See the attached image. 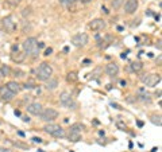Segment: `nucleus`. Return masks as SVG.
<instances>
[{
    "label": "nucleus",
    "instance_id": "obj_1",
    "mask_svg": "<svg viewBox=\"0 0 162 152\" xmlns=\"http://www.w3.org/2000/svg\"><path fill=\"white\" fill-rule=\"evenodd\" d=\"M23 50L24 54H28L31 57H37L38 55V41L35 38H27L23 43Z\"/></svg>",
    "mask_w": 162,
    "mask_h": 152
},
{
    "label": "nucleus",
    "instance_id": "obj_2",
    "mask_svg": "<svg viewBox=\"0 0 162 152\" xmlns=\"http://www.w3.org/2000/svg\"><path fill=\"white\" fill-rule=\"evenodd\" d=\"M51 74H53L51 66L49 64H46V62H43V64L39 65L38 70H37V78H38L39 81H46V79H49L51 77Z\"/></svg>",
    "mask_w": 162,
    "mask_h": 152
},
{
    "label": "nucleus",
    "instance_id": "obj_3",
    "mask_svg": "<svg viewBox=\"0 0 162 152\" xmlns=\"http://www.w3.org/2000/svg\"><path fill=\"white\" fill-rule=\"evenodd\" d=\"M2 27L3 30H5L7 33H14V31L16 30V22L15 19H14V16H5V18H3L2 20Z\"/></svg>",
    "mask_w": 162,
    "mask_h": 152
},
{
    "label": "nucleus",
    "instance_id": "obj_4",
    "mask_svg": "<svg viewBox=\"0 0 162 152\" xmlns=\"http://www.w3.org/2000/svg\"><path fill=\"white\" fill-rule=\"evenodd\" d=\"M39 117H40V120H43V121L50 123V121H53V120H56L57 117H58V112L54 110V109H51V108H46V109L42 110V113L39 114Z\"/></svg>",
    "mask_w": 162,
    "mask_h": 152
},
{
    "label": "nucleus",
    "instance_id": "obj_5",
    "mask_svg": "<svg viewBox=\"0 0 162 152\" xmlns=\"http://www.w3.org/2000/svg\"><path fill=\"white\" fill-rule=\"evenodd\" d=\"M141 79H142V82H143V84L147 85V86L154 88L157 84H160L161 76H160V74H146V76L142 77Z\"/></svg>",
    "mask_w": 162,
    "mask_h": 152
},
{
    "label": "nucleus",
    "instance_id": "obj_6",
    "mask_svg": "<svg viewBox=\"0 0 162 152\" xmlns=\"http://www.w3.org/2000/svg\"><path fill=\"white\" fill-rule=\"evenodd\" d=\"M60 102L63 107H68V108H72V109L76 108V104H74L73 98H72V94L69 93V92H62V93H61Z\"/></svg>",
    "mask_w": 162,
    "mask_h": 152
},
{
    "label": "nucleus",
    "instance_id": "obj_7",
    "mask_svg": "<svg viewBox=\"0 0 162 152\" xmlns=\"http://www.w3.org/2000/svg\"><path fill=\"white\" fill-rule=\"evenodd\" d=\"M89 38L85 33H81V34H76V35L72 38V43L76 47H84L86 43H88Z\"/></svg>",
    "mask_w": 162,
    "mask_h": 152
},
{
    "label": "nucleus",
    "instance_id": "obj_8",
    "mask_svg": "<svg viewBox=\"0 0 162 152\" xmlns=\"http://www.w3.org/2000/svg\"><path fill=\"white\" fill-rule=\"evenodd\" d=\"M43 110V107L39 104V102H31V104L27 105V112L34 116H39Z\"/></svg>",
    "mask_w": 162,
    "mask_h": 152
},
{
    "label": "nucleus",
    "instance_id": "obj_9",
    "mask_svg": "<svg viewBox=\"0 0 162 152\" xmlns=\"http://www.w3.org/2000/svg\"><path fill=\"white\" fill-rule=\"evenodd\" d=\"M138 10V0H127L124 4V11L126 14H134Z\"/></svg>",
    "mask_w": 162,
    "mask_h": 152
},
{
    "label": "nucleus",
    "instance_id": "obj_10",
    "mask_svg": "<svg viewBox=\"0 0 162 152\" xmlns=\"http://www.w3.org/2000/svg\"><path fill=\"white\" fill-rule=\"evenodd\" d=\"M89 28H91L92 31H100V30H103V28H105V22H104L103 19H95V20H92L89 23Z\"/></svg>",
    "mask_w": 162,
    "mask_h": 152
},
{
    "label": "nucleus",
    "instance_id": "obj_11",
    "mask_svg": "<svg viewBox=\"0 0 162 152\" xmlns=\"http://www.w3.org/2000/svg\"><path fill=\"white\" fill-rule=\"evenodd\" d=\"M0 94H2L3 100H5V101H11V100L14 98V96H15V93H12L7 86L0 88Z\"/></svg>",
    "mask_w": 162,
    "mask_h": 152
},
{
    "label": "nucleus",
    "instance_id": "obj_12",
    "mask_svg": "<svg viewBox=\"0 0 162 152\" xmlns=\"http://www.w3.org/2000/svg\"><path fill=\"white\" fill-rule=\"evenodd\" d=\"M66 8H68L70 12H77V4L76 0H60Z\"/></svg>",
    "mask_w": 162,
    "mask_h": 152
},
{
    "label": "nucleus",
    "instance_id": "obj_13",
    "mask_svg": "<svg viewBox=\"0 0 162 152\" xmlns=\"http://www.w3.org/2000/svg\"><path fill=\"white\" fill-rule=\"evenodd\" d=\"M105 71H107L108 76L114 77V76H116V74L119 73V66H118L116 64H108L107 65V67H105Z\"/></svg>",
    "mask_w": 162,
    "mask_h": 152
},
{
    "label": "nucleus",
    "instance_id": "obj_14",
    "mask_svg": "<svg viewBox=\"0 0 162 152\" xmlns=\"http://www.w3.org/2000/svg\"><path fill=\"white\" fill-rule=\"evenodd\" d=\"M11 59H12L14 62H16V64H22L26 59V54L22 53V51H15V53H12V55H11Z\"/></svg>",
    "mask_w": 162,
    "mask_h": 152
},
{
    "label": "nucleus",
    "instance_id": "obj_15",
    "mask_svg": "<svg viewBox=\"0 0 162 152\" xmlns=\"http://www.w3.org/2000/svg\"><path fill=\"white\" fill-rule=\"evenodd\" d=\"M46 84H45V88L47 89V90H54L57 86H58V81H57L56 78H49V79H46Z\"/></svg>",
    "mask_w": 162,
    "mask_h": 152
},
{
    "label": "nucleus",
    "instance_id": "obj_16",
    "mask_svg": "<svg viewBox=\"0 0 162 152\" xmlns=\"http://www.w3.org/2000/svg\"><path fill=\"white\" fill-rule=\"evenodd\" d=\"M5 86H7L11 92H12V93H15V94H16V93H19L20 89H22V88H20V85H19L16 81H10L7 85H5Z\"/></svg>",
    "mask_w": 162,
    "mask_h": 152
},
{
    "label": "nucleus",
    "instance_id": "obj_17",
    "mask_svg": "<svg viewBox=\"0 0 162 152\" xmlns=\"http://www.w3.org/2000/svg\"><path fill=\"white\" fill-rule=\"evenodd\" d=\"M68 139L70 140V141H73V143L80 141V140H81V132L70 131V132H69V136H68Z\"/></svg>",
    "mask_w": 162,
    "mask_h": 152
},
{
    "label": "nucleus",
    "instance_id": "obj_18",
    "mask_svg": "<svg viewBox=\"0 0 162 152\" xmlns=\"http://www.w3.org/2000/svg\"><path fill=\"white\" fill-rule=\"evenodd\" d=\"M57 128H60V125H57V124H47V125H45V132H47V133H50V135H53V132L57 129Z\"/></svg>",
    "mask_w": 162,
    "mask_h": 152
},
{
    "label": "nucleus",
    "instance_id": "obj_19",
    "mask_svg": "<svg viewBox=\"0 0 162 152\" xmlns=\"http://www.w3.org/2000/svg\"><path fill=\"white\" fill-rule=\"evenodd\" d=\"M150 120H151L153 124H155V125H158V127H161L162 120H161V116H160V114H151V116H150Z\"/></svg>",
    "mask_w": 162,
    "mask_h": 152
},
{
    "label": "nucleus",
    "instance_id": "obj_20",
    "mask_svg": "<svg viewBox=\"0 0 162 152\" xmlns=\"http://www.w3.org/2000/svg\"><path fill=\"white\" fill-rule=\"evenodd\" d=\"M8 76H11V69L4 65L3 67H0V77H8Z\"/></svg>",
    "mask_w": 162,
    "mask_h": 152
},
{
    "label": "nucleus",
    "instance_id": "obj_21",
    "mask_svg": "<svg viewBox=\"0 0 162 152\" xmlns=\"http://www.w3.org/2000/svg\"><path fill=\"white\" fill-rule=\"evenodd\" d=\"M142 67H143V65H142V62H139V61L132 62V64L130 65V69H131L132 71H139V70H142Z\"/></svg>",
    "mask_w": 162,
    "mask_h": 152
},
{
    "label": "nucleus",
    "instance_id": "obj_22",
    "mask_svg": "<svg viewBox=\"0 0 162 152\" xmlns=\"http://www.w3.org/2000/svg\"><path fill=\"white\" fill-rule=\"evenodd\" d=\"M124 0H112L111 2V7L114 8V10H119V8L123 5Z\"/></svg>",
    "mask_w": 162,
    "mask_h": 152
},
{
    "label": "nucleus",
    "instance_id": "obj_23",
    "mask_svg": "<svg viewBox=\"0 0 162 152\" xmlns=\"http://www.w3.org/2000/svg\"><path fill=\"white\" fill-rule=\"evenodd\" d=\"M51 136H54V137H63V136H65V131L60 127V128H57V129L53 132V135H51Z\"/></svg>",
    "mask_w": 162,
    "mask_h": 152
},
{
    "label": "nucleus",
    "instance_id": "obj_24",
    "mask_svg": "<svg viewBox=\"0 0 162 152\" xmlns=\"http://www.w3.org/2000/svg\"><path fill=\"white\" fill-rule=\"evenodd\" d=\"M84 129V125L81 124V123H76V124H73L70 127V131H76V132H81Z\"/></svg>",
    "mask_w": 162,
    "mask_h": 152
},
{
    "label": "nucleus",
    "instance_id": "obj_25",
    "mask_svg": "<svg viewBox=\"0 0 162 152\" xmlns=\"http://www.w3.org/2000/svg\"><path fill=\"white\" fill-rule=\"evenodd\" d=\"M66 79H68L69 82H76L79 78H77V74L74 73V71H72V73H69V74H68V77H66Z\"/></svg>",
    "mask_w": 162,
    "mask_h": 152
},
{
    "label": "nucleus",
    "instance_id": "obj_26",
    "mask_svg": "<svg viewBox=\"0 0 162 152\" xmlns=\"http://www.w3.org/2000/svg\"><path fill=\"white\" fill-rule=\"evenodd\" d=\"M139 100L143 102H151V98H150V94H142V96H139Z\"/></svg>",
    "mask_w": 162,
    "mask_h": 152
},
{
    "label": "nucleus",
    "instance_id": "obj_27",
    "mask_svg": "<svg viewBox=\"0 0 162 152\" xmlns=\"http://www.w3.org/2000/svg\"><path fill=\"white\" fill-rule=\"evenodd\" d=\"M23 88L24 89H34L35 88V82L34 81H27L24 85H23Z\"/></svg>",
    "mask_w": 162,
    "mask_h": 152
},
{
    "label": "nucleus",
    "instance_id": "obj_28",
    "mask_svg": "<svg viewBox=\"0 0 162 152\" xmlns=\"http://www.w3.org/2000/svg\"><path fill=\"white\" fill-rule=\"evenodd\" d=\"M8 5H11V7H16V5L20 3V0H7Z\"/></svg>",
    "mask_w": 162,
    "mask_h": 152
},
{
    "label": "nucleus",
    "instance_id": "obj_29",
    "mask_svg": "<svg viewBox=\"0 0 162 152\" xmlns=\"http://www.w3.org/2000/svg\"><path fill=\"white\" fill-rule=\"evenodd\" d=\"M12 73L15 74V77H24V73H23L22 70H19V69H16V70H14Z\"/></svg>",
    "mask_w": 162,
    "mask_h": 152
},
{
    "label": "nucleus",
    "instance_id": "obj_30",
    "mask_svg": "<svg viewBox=\"0 0 162 152\" xmlns=\"http://www.w3.org/2000/svg\"><path fill=\"white\" fill-rule=\"evenodd\" d=\"M14 145H15V147H19V148H24V150L27 148V145L22 144V143H19V141H15V143H14Z\"/></svg>",
    "mask_w": 162,
    "mask_h": 152
},
{
    "label": "nucleus",
    "instance_id": "obj_31",
    "mask_svg": "<svg viewBox=\"0 0 162 152\" xmlns=\"http://www.w3.org/2000/svg\"><path fill=\"white\" fill-rule=\"evenodd\" d=\"M51 53H53V48H51V47H47V48L45 50V54H43V55L49 57V55H51Z\"/></svg>",
    "mask_w": 162,
    "mask_h": 152
},
{
    "label": "nucleus",
    "instance_id": "obj_32",
    "mask_svg": "<svg viewBox=\"0 0 162 152\" xmlns=\"http://www.w3.org/2000/svg\"><path fill=\"white\" fill-rule=\"evenodd\" d=\"M26 28H27V30H31V26L28 24V22H24V24H23V31H26Z\"/></svg>",
    "mask_w": 162,
    "mask_h": 152
},
{
    "label": "nucleus",
    "instance_id": "obj_33",
    "mask_svg": "<svg viewBox=\"0 0 162 152\" xmlns=\"http://www.w3.org/2000/svg\"><path fill=\"white\" fill-rule=\"evenodd\" d=\"M33 141H34V143H38V144H40V143H42V139H40V137H33Z\"/></svg>",
    "mask_w": 162,
    "mask_h": 152
},
{
    "label": "nucleus",
    "instance_id": "obj_34",
    "mask_svg": "<svg viewBox=\"0 0 162 152\" xmlns=\"http://www.w3.org/2000/svg\"><path fill=\"white\" fill-rule=\"evenodd\" d=\"M23 16H26V15H28L30 14V8H26V10H23Z\"/></svg>",
    "mask_w": 162,
    "mask_h": 152
},
{
    "label": "nucleus",
    "instance_id": "obj_35",
    "mask_svg": "<svg viewBox=\"0 0 162 152\" xmlns=\"http://www.w3.org/2000/svg\"><path fill=\"white\" fill-rule=\"evenodd\" d=\"M118 127H119V128H120V129H126V125H124V124H123V123H120V121H119V123H118Z\"/></svg>",
    "mask_w": 162,
    "mask_h": 152
},
{
    "label": "nucleus",
    "instance_id": "obj_36",
    "mask_svg": "<svg viewBox=\"0 0 162 152\" xmlns=\"http://www.w3.org/2000/svg\"><path fill=\"white\" fill-rule=\"evenodd\" d=\"M0 152H11L8 148H4V147H0Z\"/></svg>",
    "mask_w": 162,
    "mask_h": 152
},
{
    "label": "nucleus",
    "instance_id": "obj_37",
    "mask_svg": "<svg viewBox=\"0 0 162 152\" xmlns=\"http://www.w3.org/2000/svg\"><path fill=\"white\" fill-rule=\"evenodd\" d=\"M84 65L85 66H88V65H91V61H89V59H84V62H83Z\"/></svg>",
    "mask_w": 162,
    "mask_h": 152
},
{
    "label": "nucleus",
    "instance_id": "obj_38",
    "mask_svg": "<svg viewBox=\"0 0 162 152\" xmlns=\"http://www.w3.org/2000/svg\"><path fill=\"white\" fill-rule=\"evenodd\" d=\"M79 2H81V3H84V4H88V3H91L92 0H79Z\"/></svg>",
    "mask_w": 162,
    "mask_h": 152
},
{
    "label": "nucleus",
    "instance_id": "obj_39",
    "mask_svg": "<svg viewBox=\"0 0 162 152\" xmlns=\"http://www.w3.org/2000/svg\"><path fill=\"white\" fill-rule=\"evenodd\" d=\"M22 119H23V121H26V123H28V121H30V119H28L27 116H23Z\"/></svg>",
    "mask_w": 162,
    "mask_h": 152
},
{
    "label": "nucleus",
    "instance_id": "obj_40",
    "mask_svg": "<svg viewBox=\"0 0 162 152\" xmlns=\"http://www.w3.org/2000/svg\"><path fill=\"white\" fill-rule=\"evenodd\" d=\"M45 47V43H42V42H39L38 43V48H43Z\"/></svg>",
    "mask_w": 162,
    "mask_h": 152
},
{
    "label": "nucleus",
    "instance_id": "obj_41",
    "mask_svg": "<svg viewBox=\"0 0 162 152\" xmlns=\"http://www.w3.org/2000/svg\"><path fill=\"white\" fill-rule=\"evenodd\" d=\"M137 124H138V127H139V128L143 127V123H142V121H137Z\"/></svg>",
    "mask_w": 162,
    "mask_h": 152
},
{
    "label": "nucleus",
    "instance_id": "obj_42",
    "mask_svg": "<svg viewBox=\"0 0 162 152\" xmlns=\"http://www.w3.org/2000/svg\"><path fill=\"white\" fill-rule=\"evenodd\" d=\"M157 47H158V50H161V41H158V43H157Z\"/></svg>",
    "mask_w": 162,
    "mask_h": 152
},
{
    "label": "nucleus",
    "instance_id": "obj_43",
    "mask_svg": "<svg viewBox=\"0 0 162 152\" xmlns=\"http://www.w3.org/2000/svg\"><path fill=\"white\" fill-rule=\"evenodd\" d=\"M120 85L122 86H126V81H120Z\"/></svg>",
    "mask_w": 162,
    "mask_h": 152
},
{
    "label": "nucleus",
    "instance_id": "obj_44",
    "mask_svg": "<svg viewBox=\"0 0 162 152\" xmlns=\"http://www.w3.org/2000/svg\"><path fill=\"white\" fill-rule=\"evenodd\" d=\"M39 152H42V151H39Z\"/></svg>",
    "mask_w": 162,
    "mask_h": 152
}]
</instances>
